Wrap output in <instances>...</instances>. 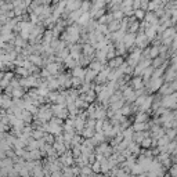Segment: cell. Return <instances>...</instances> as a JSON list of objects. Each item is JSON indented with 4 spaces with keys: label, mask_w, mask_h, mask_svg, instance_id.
<instances>
[{
    "label": "cell",
    "mask_w": 177,
    "mask_h": 177,
    "mask_svg": "<svg viewBox=\"0 0 177 177\" xmlns=\"http://www.w3.org/2000/svg\"><path fill=\"white\" fill-rule=\"evenodd\" d=\"M131 88L133 90H142L144 88V80H142L141 76H136L133 77V80H131Z\"/></svg>",
    "instance_id": "cell-1"
},
{
    "label": "cell",
    "mask_w": 177,
    "mask_h": 177,
    "mask_svg": "<svg viewBox=\"0 0 177 177\" xmlns=\"http://www.w3.org/2000/svg\"><path fill=\"white\" fill-rule=\"evenodd\" d=\"M162 85H163V79H162V77H159V79H154V77H152V79L148 82V87H150L152 91L159 90Z\"/></svg>",
    "instance_id": "cell-2"
},
{
    "label": "cell",
    "mask_w": 177,
    "mask_h": 177,
    "mask_svg": "<svg viewBox=\"0 0 177 177\" xmlns=\"http://www.w3.org/2000/svg\"><path fill=\"white\" fill-rule=\"evenodd\" d=\"M90 14L88 13H83L80 17H79V19H77V25H86L87 27V24L90 22Z\"/></svg>",
    "instance_id": "cell-3"
},
{
    "label": "cell",
    "mask_w": 177,
    "mask_h": 177,
    "mask_svg": "<svg viewBox=\"0 0 177 177\" xmlns=\"http://www.w3.org/2000/svg\"><path fill=\"white\" fill-rule=\"evenodd\" d=\"M85 72L86 71L82 68V66H76V68H73V77H77V79H80L83 80V77H85Z\"/></svg>",
    "instance_id": "cell-4"
},
{
    "label": "cell",
    "mask_w": 177,
    "mask_h": 177,
    "mask_svg": "<svg viewBox=\"0 0 177 177\" xmlns=\"http://www.w3.org/2000/svg\"><path fill=\"white\" fill-rule=\"evenodd\" d=\"M147 119H148V115L145 112H139L137 116H136L134 123H147Z\"/></svg>",
    "instance_id": "cell-5"
},
{
    "label": "cell",
    "mask_w": 177,
    "mask_h": 177,
    "mask_svg": "<svg viewBox=\"0 0 177 177\" xmlns=\"http://www.w3.org/2000/svg\"><path fill=\"white\" fill-rule=\"evenodd\" d=\"M13 105V100L8 96H3L1 97V107L6 108V109H10Z\"/></svg>",
    "instance_id": "cell-6"
},
{
    "label": "cell",
    "mask_w": 177,
    "mask_h": 177,
    "mask_svg": "<svg viewBox=\"0 0 177 177\" xmlns=\"http://www.w3.org/2000/svg\"><path fill=\"white\" fill-rule=\"evenodd\" d=\"M159 57V46H152L150 49V53H148V58H156Z\"/></svg>",
    "instance_id": "cell-7"
},
{
    "label": "cell",
    "mask_w": 177,
    "mask_h": 177,
    "mask_svg": "<svg viewBox=\"0 0 177 177\" xmlns=\"http://www.w3.org/2000/svg\"><path fill=\"white\" fill-rule=\"evenodd\" d=\"M90 169H91L93 173H100L101 172V166H100V162H93L91 165H90Z\"/></svg>",
    "instance_id": "cell-8"
},
{
    "label": "cell",
    "mask_w": 177,
    "mask_h": 177,
    "mask_svg": "<svg viewBox=\"0 0 177 177\" xmlns=\"http://www.w3.org/2000/svg\"><path fill=\"white\" fill-rule=\"evenodd\" d=\"M140 145H141L142 148H150V147L152 145V139H151V137H147V139H144L140 142Z\"/></svg>",
    "instance_id": "cell-9"
},
{
    "label": "cell",
    "mask_w": 177,
    "mask_h": 177,
    "mask_svg": "<svg viewBox=\"0 0 177 177\" xmlns=\"http://www.w3.org/2000/svg\"><path fill=\"white\" fill-rule=\"evenodd\" d=\"M144 15H145V11H142V10H136L134 11L136 19H144Z\"/></svg>",
    "instance_id": "cell-10"
},
{
    "label": "cell",
    "mask_w": 177,
    "mask_h": 177,
    "mask_svg": "<svg viewBox=\"0 0 177 177\" xmlns=\"http://www.w3.org/2000/svg\"><path fill=\"white\" fill-rule=\"evenodd\" d=\"M131 172H133V174H140V173H142V169L140 167V165L136 163V165L131 167Z\"/></svg>",
    "instance_id": "cell-11"
},
{
    "label": "cell",
    "mask_w": 177,
    "mask_h": 177,
    "mask_svg": "<svg viewBox=\"0 0 177 177\" xmlns=\"http://www.w3.org/2000/svg\"><path fill=\"white\" fill-rule=\"evenodd\" d=\"M17 72L19 73V75H24V76H27V75H29V72H28L25 68H22V66H18L17 68Z\"/></svg>",
    "instance_id": "cell-12"
}]
</instances>
